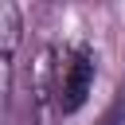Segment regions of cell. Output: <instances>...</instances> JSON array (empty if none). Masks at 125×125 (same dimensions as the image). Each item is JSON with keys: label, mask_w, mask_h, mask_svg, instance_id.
Returning <instances> with one entry per match:
<instances>
[{"label": "cell", "mask_w": 125, "mask_h": 125, "mask_svg": "<svg viewBox=\"0 0 125 125\" xmlns=\"http://www.w3.org/2000/svg\"><path fill=\"white\" fill-rule=\"evenodd\" d=\"M0 55H4V62H12L16 59V47H20V12H16V4H0Z\"/></svg>", "instance_id": "cell-2"}, {"label": "cell", "mask_w": 125, "mask_h": 125, "mask_svg": "<svg viewBox=\"0 0 125 125\" xmlns=\"http://www.w3.org/2000/svg\"><path fill=\"white\" fill-rule=\"evenodd\" d=\"M94 74H98V59H94L90 47L78 43V47H66L59 55V62H55V86H51L59 113H78L86 105Z\"/></svg>", "instance_id": "cell-1"}, {"label": "cell", "mask_w": 125, "mask_h": 125, "mask_svg": "<svg viewBox=\"0 0 125 125\" xmlns=\"http://www.w3.org/2000/svg\"><path fill=\"white\" fill-rule=\"evenodd\" d=\"M102 125H125V102H117V105L105 113V121H102Z\"/></svg>", "instance_id": "cell-3"}]
</instances>
